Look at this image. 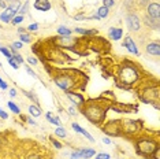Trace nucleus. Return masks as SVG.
<instances>
[{
    "mask_svg": "<svg viewBox=\"0 0 160 159\" xmlns=\"http://www.w3.org/2000/svg\"><path fill=\"white\" fill-rule=\"evenodd\" d=\"M7 106H8V108L11 110V113H14V114H19L21 113V108L18 107L14 102H7Z\"/></svg>",
    "mask_w": 160,
    "mask_h": 159,
    "instance_id": "nucleus-21",
    "label": "nucleus"
},
{
    "mask_svg": "<svg viewBox=\"0 0 160 159\" xmlns=\"http://www.w3.org/2000/svg\"><path fill=\"white\" fill-rule=\"evenodd\" d=\"M29 4L30 3L29 2H26L23 6H21V8H19V11H18V15H23V14H26V11H28V8H29Z\"/></svg>",
    "mask_w": 160,
    "mask_h": 159,
    "instance_id": "nucleus-27",
    "label": "nucleus"
},
{
    "mask_svg": "<svg viewBox=\"0 0 160 159\" xmlns=\"http://www.w3.org/2000/svg\"><path fill=\"white\" fill-rule=\"evenodd\" d=\"M28 159H41V158H40L38 155H30V156H29Z\"/></svg>",
    "mask_w": 160,
    "mask_h": 159,
    "instance_id": "nucleus-47",
    "label": "nucleus"
},
{
    "mask_svg": "<svg viewBox=\"0 0 160 159\" xmlns=\"http://www.w3.org/2000/svg\"><path fill=\"white\" fill-rule=\"evenodd\" d=\"M75 33H79L82 36H94L97 34V30L96 29H90V30H88V29H81V28H75L74 29Z\"/></svg>",
    "mask_w": 160,
    "mask_h": 159,
    "instance_id": "nucleus-16",
    "label": "nucleus"
},
{
    "mask_svg": "<svg viewBox=\"0 0 160 159\" xmlns=\"http://www.w3.org/2000/svg\"><path fill=\"white\" fill-rule=\"evenodd\" d=\"M17 15V13L11 10L8 6H7V8H4V11L0 14V21H2L3 23H11L12 18Z\"/></svg>",
    "mask_w": 160,
    "mask_h": 159,
    "instance_id": "nucleus-8",
    "label": "nucleus"
},
{
    "mask_svg": "<svg viewBox=\"0 0 160 159\" xmlns=\"http://www.w3.org/2000/svg\"><path fill=\"white\" fill-rule=\"evenodd\" d=\"M0 8H7V3L4 0H0Z\"/></svg>",
    "mask_w": 160,
    "mask_h": 159,
    "instance_id": "nucleus-43",
    "label": "nucleus"
},
{
    "mask_svg": "<svg viewBox=\"0 0 160 159\" xmlns=\"http://www.w3.org/2000/svg\"><path fill=\"white\" fill-rule=\"evenodd\" d=\"M26 60H28L29 64H33V66H34V64H37V60H36L34 58H30V56H29V58H26Z\"/></svg>",
    "mask_w": 160,
    "mask_h": 159,
    "instance_id": "nucleus-39",
    "label": "nucleus"
},
{
    "mask_svg": "<svg viewBox=\"0 0 160 159\" xmlns=\"http://www.w3.org/2000/svg\"><path fill=\"white\" fill-rule=\"evenodd\" d=\"M119 81L123 82V84L126 85H132L134 82L138 80V71L136 67L133 66H125L121 69V71H119Z\"/></svg>",
    "mask_w": 160,
    "mask_h": 159,
    "instance_id": "nucleus-1",
    "label": "nucleus"
},
{
    "mask_svg": "<svg viewBox=\"0 0 160 159\" xmlns=\"http://www.w3.org/2000/svg\"><path fill=\"white\" fill-rule=\"evenodd\" d=\"M45 117H47V119H48V121H49L52 125H56V126H60V125H62L60 119L58 118V117H53V115L51 114V113H47V114H45Z\"/></svg>",
    "mask_w": 160,
    "mask_h": 159,
    "instance_id": "nucleus-18",
    "label": "nucleus"
},
{
    "mask_svg": "<svg viewBox=\"0 0 160 159\" xmlns=\"http://www.w3.org/2000/svg\"><path fill=\"white\" fill-rule=\"evenodd\" d=\"M0 88H2V89H7V88H8V85L3 81V78H0Z\"/></svg>",
    "mask_w": 160,
    "mask_h": 159,
    "instance_id": "nucleus-40",
    "label": "nucleus"
},
{
    "mask_svg": "<svg viewBox=\"0 0 160 159\" xmlns=\"http://www.w3.org/2000/svg\"><path fill=\"white\" fill-rule=\"evenodd\" d=\"M123 36V30L121 28H111L110 30H108V37L111 40H114V41H118V40H121Z\"/></svg>",
    "mask_w": 160,
    "mask_h": 159,
    "instance_id": "nucleus-11",
    "label": "nucleus"
},
{
    "mask_svg": "<svg viewBox=\"0 0 160 159\" xmlns=\"http://www.w3.org/2000/svg\"><path fill=\"white\" fill-rule=\"evenodd\" d=\"M23 32H25L23 28H19V29H18V33H23Z\"/></svg>",
    "mask_w": 160,
    "mask_h": 159,
    "instance_id": "nucleus-48",
    "label": "nucleus"
},
{
    "mask_svg": "<svg viewBox=\"0 0 160 159\" xmlns=\"http://www.w3.org/2000/svg\"><path fill=\"white\" fill-rule=\"evenodd\" d=\"M12 58H14V59L17 60V63H18V64L23 63V58L21 56V55H19V54H18V52H17V54H14V55H12Z\"/></svg>",
    "mask_w": 160,
    "mask_h": 159,
    "instance_id": "nucleus-32",
    "label": "nucleus"
},
{
    "mask_svg": "<svg viewBox=\"0 0 160 159\" xmlns=\"http://www.w3.org/2000/svg\"><path fill=\"white\" fill-rule=\"evenodd\" d=\"M83 115L89 119L90 122H94V124H100L104 118V111L101 110L100 107L96 106H88L83 108Z\"/></svg>",
    "mask_w": 160,
    "mask_h": 159,
    "instance_id": "nucleus-2",
    "label": "nucleus"
},
{
    "mask_svg": "<svg viewBox=\"0 0 160 159\" xmlns=\"http://www.w3.org/2000/svg\"><path fill=\"white\" fill-rule=\"evenodd\" d=\"M0 118H2V119H8V114H7L2 107H0Z\"/></svg>",
    "mask_w": 160,
    "mask_h": 159,
    "instance_id": "nucleus-37",
    "label": "nucleus"
},
{
    "mask_svg": "<svg viewBox=\"0 0 160 159\" xmlns=\"http://www.w3.org/2000/svg\"><path fill=\"white\" fill-rule=\"evenodd\" d=\"M37 29H38V23H32V25H29V26H28L29 32H36Z\"/></svg>",
    "mask_w": 160,
    "mask_h": 159,
    "instance_id": "nucleus-35",
    "label": "nucleus"
},
{
    "mask_svg": "<svg viewBox=\"0 0 160 159\" xmlns=\"http://www.w3.org/2000/svg\"><path fill=\"white\" fill-rule=\"evenodd\" d=\"M66 95H67V97L71 100L74 104H77V106H81V104L83 103V97L81 96V95H78V93H75V92H66Z\"/></svg>",
    "mask_w": 160,
    "mask_h": 159,
    "instance_id": "nucleus-14",
    "label": "nucleus"
},
{
    "mask_svg": "<svg viewBox=\"0 0 160 159\" xmlns=\"http://www.w3.org/2000/svg\"><path fill=\"white\" fill-rule=\"evenodd\" d=\"M147 52L149 54V55L159 56V55H160V47H159V41L149 43V44L147 45Z\"/></svg>",
    "mask_w": 160,
    "mask_h": 159,
    "instance_id": "nucleus-12",
    "label": "nucleus"
},
{
    "mask_svg": "<svg viewBox=\"0 0 160 159\" xmlns=\"http://www.w3.org/2000/svg\"><path fill=\"white\" fill-rule=\"evenodd\" d=\"M10 95H11L12 97H14V96H17V89H14V88H12V89H10Z\"/></svg>",
    "mask_w": 160,
    "mask_h": 159,
    "instance_id": "nucleus-44",
    "label": "nucleus"
},
{
    "mask_svg": "<svg viewBox=\"0 0 160 159\" xmlns=\"http://www.w3.org/2000/svg\"><path fill=\"white\" fill-rule=\"evenodd\" d=\"M77 152L81 159H90L92 156L96 155V151L92 150V148H83V150H78Z\"/></svg>",
    "mask_w": 160,
    "mask_h": 159,
    "instance_id": "nucleus-13",
    "label": "nucleus"
},
{
    "mask_svg": "<svg viewBox=\"0 0 160 159\" xmlns=\"http://www.w3.org/2000/svg\"><path fill=\"white\" fill-rule=\"evenodd\" d=\"M22 22H23V15H18V14L12 18V21H11V23L15 25V26L17 25H19V23H22Z\"/></svg>",
    "mask_w": 160,
    "mask_h": 159,
    "instance_id": "nucleus-26",
    "label": "nucleus"
},
{
    "mask_svg": "<svg viewBox=\"0 0 160 159\" xmlns=\"http://www.w3.org/2000/svg\"><path fill=\"white\" fill-rule=\"evenodd\" d=\"M108 14H110V8H107V7L101 6L99 10H97V15H99V18L101 19V18H107Z\"/></svg>",
    "mask_w": 160,
    "mask_h": 159,
    "instance_id": "nucleus-19",
    "label": "nucleus"
},
{
    "mask_svg": "<svg viewBox=\"0 0 160 159\" xmlns=\"http://www.w3.org/2000/svg\"><path fill=\"white\" fill-rule=\"evenodd\" d=\"M34 8L41 10V11H48V10L51 8V3L48 2V0H36Z\"/></svg>",
    "mask_w": 160,
    "mask_h": 159,
    "instance_id": "nucleus-15",
    "label": "nucleus"
},
{
    "mask_svg": "<svg viewBox=\"0 0 160 159\" xmlns=\"http://www.w3.org/2000/svg\"><path fill=\"white\" fill-rule=\"evenodd\" d=\"M121 129H123L126 133H134V132H137L138 125H137L136 121L126 119V121H123V124H121Z\"/></svg>",
    "mask_w": 160,
    "mask_h": 159,
    "instance_id": "nucleus-10",
    "label": "nucleus"
},
{
    "mask_svg": "<svg viewBox=\"0 0 160 159\" xmlns=\"http://www.w3.org/2000/svg\"><path fill=\"white\" fill-rule=\"evenodd\" d=\"M104 132L110 136H119V132H121V125L119 122H111L104 128Z\"/></svg>",
    "mask_w": 160,
    "mask_h": 159,
    "instance_id": "nucleus-9",
    "label": "nucleus"
},
{
    "mask_svg": "<svg viewBox=\"0 0 160 159\" xmlns=\"http://www.w3.org/2000/svg\"><path fill=\"white\" fill-rule=\"evenodd\" d=\"M103 3H104V7H107V8L115 6V0H103Z\"/></svg>",
    "mask_w": 160,
    "mask_h": 159,
    "instance_id": "nucleus-31",
    "label": "nucleus"
},
{
    "mask_svg": "<svg viewBox=\"0 0 160 159\" xmlns=\"http://www.w3.org/2000/svg\"><path fill=\"white\" fill-rule=\"evenodd\" d=\"M68 113H70V115H77V111H75V108H72V107L68 108Z\"/></svg>",
    "mask_w": 160,
    "mask_h": 159,
    "instance_id": "nucleus-42",
    "label": "nucleus"
},
{
    "mask_svg": "<svg viewBox=\"0 0 160 159\" xmlns=\"http://www.w3.org/2000/svg\"><path fill=\"white\" fill-rule=\"evenodd\" d=\"M19 41L22 43H32V36L26 33H21L19 34Z\"/></svg>",
    "mask_w": 160,
    "mask_h": 159,
    "instance_id": "nucleus-24",
    "label": "nucleus"
},
{
    "mask_svg": "<svg viewBox=\"0 0 160 159\" xmlns=\"http://www.w3.org/2000/svg\"><path fill=\"white\" fill-rule=\"evenodd\" d=\"M7 62H8V64L11 66L12 69H19V64L17 63V60L14 59V58H10V59H7Z\"/></svg>",
    "mask_w": 160,
    "mask_h": 159,
    "instance_id": "nucleus-29",
    "label": "nucleus"
},
{
    "mask_svg": "<svg viewBox=\"0 0 160 159\" xmlns=\"http://www.w3.org/2000/svg\"><path fill=\"white\" fill-rule=\"evenodd\" d=\"M123 47L129 51L130 54H134V55H140V51H138V48H137V45H136V43L133 41V38L130 37V36H126L125 37V41H123Z\"/></svg>",
    "mask_w": 160,
    "mask_h": 159,
    "instance_id": "nucleus-7",
    "label": "nucleus"
},
{
    "mask_svg": "<svg viewBox=\"0 0 160 159\" xmlns=\"http://www.w3.org/2000/svg\"><path fill=\"white\" fill-rule=\"evenodd\" d=\"M94 156H96V159H111V158H110V155L105 154V152H100V154L94 155Z\"/></svg>",
    "mask_w": 160,
    "mask_h": 159,
    "instance_id": "nucleus-33",
    "label": "nucleus"
},
{
    "mask_svg": "<svg viewBox=\"0 0 160 159\" xmlns=\"http://www.w3.org/2000/svg\"><path fill=\"white\" fill-rule=\"evenodd\" d=\"M58 33H59V36H70L71 29H68L66 26H59L58 28Z\"/></svg>",
    "mask_w": 160,
    "mask_h": 159,
    "instance_id": "nucleus-20",
    "label": "nucleus"
},
{
    "mask_svg": "<svg viewBox=\"0 0 160 159\" xmlns=\"http://www.w3.org/2000/svg\"><path fill=\"white\" fill-rule=\"evenodd\" d=\"M53 81H55V84L59 86L60 89H63L64 92H68L71 86L74 85V81H72V78L71 77H67V75H60V77H56Z\"/></svg>",
    "mask_w": 160,
    "mask_h": 159,
    "instance_id": "nucleus-4",
    "label": "nucleus"
},
{
    "mask_svg": "<svg viewBox=\"0 0 160 159\" xmlns=\"http://www.w3.org/2000/svg\"><path fill=\"white\" fill-rule=\"evenodd\" d=\"M29 114H30L32 117H40V115H41V110L38 108V106L32 104V106H29Z\"/></svg>",
    "mask_w": 160,
    "mask_h": 159,
    "instance_id": "nucleus-17",
    "label": "nucleus"
},
{
    "mask_svg": "<svg viewBox=\"0 0 160 159\" xmlns=\"http://www.w3.org/2000/svg\"><path fill=\"white\" fill-rule=\"evenodd\" d=\"M28 124H30V125H37V124H36V122H34L32 118H28Z\"/></svg>",
    "mask_w": 160,
    "mask_h": 159,
    "instance_id": "nucleus-46",
    "label": "nucleus"
},
{
    "mask_svg": "<svg viewBox=\"0 0 160 159\" xmlns=\"http://www.w3.org/2000/svg\"><path fill=\"white\" fill-rule=\"evenodd\" d=\"M103 143H104V144H111V140L108 139V137H104V139H103Z\"/></svg>",
    "mask_w": 160,
    "mask_h": 159,
    "instance_id": "nucleus-45",
    "label": "nucleus"
},
{
    "mask_svg": "<svg viewBox=\"0 0 160 159\" xmlns=\"http://www.w3.org/2000/svg\"><path fill=\"white\" fill-rule=\"evenodd\" d=\"M0 52L4 55L7 59H10V58H12V54H11V51H10L8 48H6V47H3V45H0Z\"/></svg>",
    "mask_w": 160,
    "mask_h": 159,
    "instance_id": "nucleus-23",
    "label": "nucleus"
},
{
    "mask_svg": "<svg viewBox=\"0 0 160 159\" xmlns=\"http://www.w3.org/2000/svg\"><path fill=\"white\" fill-rule=\"evenodd\" d=\"M70 159H81V158H79V155H78V152H77V151H75V152H72V154H71Z\"/></svg>",
    "mask_w": 160,
    "mask_h": 159,
    "instance_id": "nucleus-41",
    "label": "nucleus"
},
{
    "mask_svg": "<svg viewBox=\"0 0 160 159\" xmlns=\"http://www.w3.org/2000/svg\"><path fill=\"white\" fill-rule=\"evenodd\" d=\"M126 23H127L129 30H132V32H138L141 29V21L136 14H127Z\"/></svg>",
    "mask_w": 160,
    "mask_h": 159,
    "instance_id": "nucleus-5",
    "label": "nucleus"
},
{
    "mask_svg": "<svg viewBox=\"0 0 160 159\" xmlns=\"http://www.w3.org/2000/svg\"><path fill=\"white\" fill-rule=\"evenodd\" d=\"M8 7H10L11 10H14V11L18 14V11H19V8H21V2H18V0H14V2H12Z\"/></svg>",
    "mask_w": 160,
    "mask_h": 159,
    "instance_id": "nucleus-25",
    "label": "nucleus"
},
{
    "mask_svg": "<svg viewBox=\"0 0 160 159\" xmlns=\"http://www.w3.org/2000/svg\"><path fill=\"white\" fill-rule=\"evenodd\" d=\"M51 141H52V144H53V146H55L56 148H59V150H60V148H62V147H63V146H62V144H60L59 141H58V140H55V139H52V137H51Z\"/></svg>",
    "mask_w": 160,
    "mask_h": 159,
    "instance_id": "nucleus-38",
    "label": "nucleus"
},
{
    "mask_svg": "<svg viewBox=\"0 0 160 159\" xmlns=\"http://www.w3.org/2000/svg\"><path fill=\"white\" fill-rule=\"evenodd\" d=\"M55 135L59 136V137H63V139H66L67 137V131L64 128H62V126H58V129L55 131Z\"/></svg>",
    "mask_w": 160,
    "mask_h": 159,
    "instance_id": "nucleus-22",
    "label": "nucleus"
},
{
    "mask_svg": "<svg viewBox=\"0 0 160 159\" xmlns=\"http://www.w3.org/2000/svg\"><path fill=\"white\" fill-rule=\"evenodd\" d=\"M79 133H82L83 136L86 137V139L89 140V141H94V139H93V136H90V133L88 132V131H85V129L83 128H81V131H79Z\"/></svg>",
    "mask_w": 160,
    "mask_h": 159,
    "instance_id": "nucleus-28",
    "label": "nucleus"
},
{
    "mask_svg": "<svg viewBox=\"0 0 160 159\" xmlns=\"http://www.w3.org/2000/svg\"><path fill=\"white\" fill-rule=\"evenodd\" d=\"M74 19L75 21H85V19H89V17H86L85 14H77V15H74Z\"/></svg>",
    "mask_w": 160,
    "mask_h": 159,
    "instance_id": "nucleus-30",
    "label": "nucleus"
},
{
    "mask_svg": "<svg viewBox=\"0 0 160 159\" xmlns=\"http://www.w3.org/2000/svg\"><path fill=\"white\" fill-rule=\"evenodd\" d=\"M147 13H148V17L153 18V19L159 21V17H160V6L158 2H152L149 3L148 7H147Z\"/></svg>",
    "mask_w": 160,
    "mask_h": 159,
    "instance_id": "nucleus-6",
    "label": "nucleus"
},
{
    "mask_svg": "<svg viewBox=\"0 0 160 159\" xmlns=\"http://www.w3.org/2000/svg\"><path fill=\"white\" fill-rule=\"evenodd\" d=\"M25 70H26V73H28V74H30V75H32V77H33V78H37V74H36L34 71L32 70V69H30V66H26V67H25Z\"/></svg>",
    "mask_w": 160,
    "mask_h": 159,
    "instance_id": "nucleus-34",
    "label": "nucleus"
},
{
    "mask_svg": "<svg viewBox=\"0 0 160 159\" xmlns=\"http://www.w3.org/2000/svg\"><path fill=\"white\" fill-rule=\"evenodd\" d=\"M12 47L15 49H21L23 47V43L22 41H15V43H12Z\"/></svg>",
    "mask_w": 160,
    "mask_h": 159,
    "instance_id": "nucleus-36",
    "label": "nucleus"
},
{
    "mask_svg": "<svg viewBox=\"0 0 160 159\" xmlns=\"http://www.w3.org/2000/svg\"><path fill=\"white\" fill-rule=\"evenodd\" d=\"M158 147V143L149 139H141L140 141H137V151L141 155H152Z\"/></svg>",
    "mask_w": 160,
    "mask_h": 159,
    "instance_id": "nucleus-3",
    "label": "nucleus"
}]
</instances>
